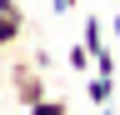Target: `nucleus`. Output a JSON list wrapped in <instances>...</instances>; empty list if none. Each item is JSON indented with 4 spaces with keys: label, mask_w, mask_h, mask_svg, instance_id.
<instances>
[{
    "label": "nucleus",
    "mask_w": 120,
    "mask_h": 115,
    "mask_svg": "<svg viewBox=\"0 0 120 115\" xmlns=\"http://www.w3.org/2000/svg\"><path fill=\"white\" fill-rule=\"evenodd\" d=\"M10 80H15V100H20L25 110L35 105V100H45V95H50V90H45V75H40L35 65H25V60L10 70Z\"/></svg>",
    "instance_id": "nucleus-1"
},
{
    "label": "nucleus",
    "mask_w": 120,
    "mask_h": 115,
    "mask_svg": "<svg viewBox=\"0 0 120 115\" xmlns=\"http://www.w3.org/2000/svg\"><path fill=\"white\" fill-rule=\"evenodd\" d=\"M20 35H25V10L15 5V0H5V5H0V50H10Z\"/></svg>",
    "instance_id": "nucleus-2"
},
{
    "label": "nucleus",
    "mask_w": 120,
    "mask_h": 115,
    "mask_svg": "<svg viewBox=\"0 0 120 115\" xmlns=\"http://www.w3.org/2000/svg\"><path fill=\"white\" fill-rule=\"evenodd\" d=\"M85 95H90V105H115V75H100V70H90V80H85Z\"/></svg>",
    "instance_id": "nucleus-3"
},
{
    "label": "nucleus",
    "mask_w": 120,
    "mask_h": 115,
    "mask_svg": "<svg viewBox=\"0 0 120 115\" xmlns=\"http://www.w3.org/2000/svg\"><path fill=\"white\" fill-rule=\"evenodd\" d=\"M105 30H110V25H105L100 15H85V25H80V40L90 45V55H95L100 45H110V40H105Z\"/></svg>",
    "instance_id": "nucleus-4"
},
{
    "label": "nucleus",
    "mask_w": 120,
    "mask_h": 115,
    "mask_svg": "<svg viewBox=\"0 0 120 115\" xmlns=\"http://www.w3.org/2000/svg\"><path fill=\"white\" fill-rule=\"evenodd\" d=\"M65 60H70V70H75V75H80V70H95V55H90V45H85V40H75V45L65 50Z\"/></svg>",
    "instance_id": "nucleus-5"
},
{
    "label": "nucleus",
    "mask_w": 120,
    "mask_h": 115,
    "mask_svg": "<svg viewBox=\"0 0 120 115\" xmlns=\"http://www.w3.org/2000/svg\"><path fill=\"white\" fill-rule=\"evenodd\" d=\"M30 115H70V100L65 95H45V100L30 105Z\"/></svg>",
    "instance_id": "nucleus-6"
},
{
    "label": "nucleus",
    "mask_w": 120,
    "mask_h": 115,
    "mask_svg": "<svg viewBox=\"0 0 120 115\" xmlns=\"http://www.w3.org/2000/svg\"><path fill=\"white\" fill-rule=\"evenodd\" d=\"M95 70H100V75H115V50H110V45L95 50Z\"/></svg>",
    "instance_id": "nucleus-7"
},
{
    "label": "nucleus",
    "mask_w": 120,
    "mask_h": 115,
    "mask_svg": "<svg viewBox=\"0 0 120 115\" xmlns=\"http://www.w3.org/2000/svg\"><path fill=\"white\" fill-rule=\"evenodd\" d=\"M50 10H55V15H70V10H75V0H50Z\"/></svg>",
    "instance_id": "nucleus-8"
},
{
    "label": "nucleus",
    "mask_w": 120,
    "mask_h": 115,
    "mask_svg": "<svg viewBox=\"0 0 120 115\" xmlns=\"http://www.w3.org/2000/svg\"><path fill=\"white\" fill-rule=\"evenodd\" d=\"M110 35H115V45H120V10H115V20H110Z\"/></svg>",
    "instance_id": "nucleus-9"
},
{
    "label": "nucleus",
    "mask_w": 120,
    "mask_h": 115,
    "mask_svg": "<svg viewBox=\"0 0 120 115\" xmlns=\"http://www.w3.org/2000/svg\"><path fill=\"white\" fill-rule=\"evenodd\" d=\"M95 115H115V105H100V110H95Z\"/></svg>",
    "instance_id": "nucleus-10"
},
{
    "label": "nucleus",
    "mask_w": 120,
    "mask_h": 115,
    "mask_svg": "<svg viewBox=\"0 0 120 115\" xmlns=\"http://www.w3.org/2000/svg\"><path fill=\"white\" fill-rule=\"evenodd\" d=\"M115 115H120V100H115Z\"/></svg>",
    "instance_id": "nucleus-11"
}]
</instances>
